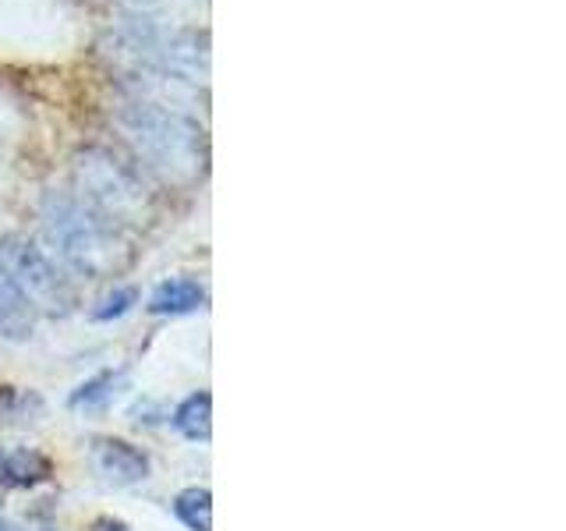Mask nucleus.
<instances>
[{
    "instance_id": "f257e3e1",
    "label": "nucleus",
    "mask_w": 566,
    "mask_h": 531,
    "mask_svg": "<svg viewBox=\"0 0 566 531\" xmlns=\"http://www.w3.org/2000/svg\"><path fill=\"white\" fill-rule=\"evenodd\" d=\"M43 230L53 244V256L78 277H103L114 266L117 223L78 195L50 191L43 202Z\"/></svg>"
},
{
    "instance_id": "f03ea898",
    "label": "nucleus",
    "mask_w": 566,
    "mask_h": 531,
    "mask_svg": "<svg viewBox=\"0 0 566 531\" xmlns=\"http://www.w3.org/2000/svg\"><path fill=\"white\" fill-rule=\"evenodd\" d=\"M120 132L128 135L138 153L170 177H195L202 167V138L199 128L170 106L135 100L117 117Z\"/></svg>"
},
{
    "instance_id": "7ed1b4c3",
    "label": "nucleus",
    "mask_w": 566,
    "mask_h": 531,
    "mask_svg": "<svg viewBox=\"0 0 566 531\" xmlns=\"http://www.w3.org/2000/svg\"><path fill=\"white\" fill-rule=\"evenodd\" d=\"M0 262H4V270L14 277L18 288H22L32 309H40L46 315H67L71 305H75L71 283L57 270V262L32 241H22V238L0 241Z\"/></svg>"
},
{
    "instance_id": "20e7f679",
    "label": "nucleus",
    "mask_w": 566,
    "mask_h": 531,
    "mask_svg": "<svg viewBox=\"0 0 566 531\" xmlns=\"http://www.w3.org/2000/svg\"><path fill=\"white\" fill-rule=\"evenodd\" d=\"M78 181H82V199L88 206H96L111 223L124 220L146 199L142 177L103 149H88L78 156Z\"/></svg>"
},
{
    "instance_id": "39448f33",
    "label": "nucleus",
    "mask_w": 566,
    "mask_h": 531,
    "mask_svg": "<svg viewBox=\"0 0 566 531\" xmlns=\"http://www.w3.org/2000/svg\"><path fill=\"white\" fill-rule=\"evenodd\" d=\"M96 465L114 486H135L149 475V457L128 439H99L96 442Z\"/></svg>"
},
{
    "instance_id": "423d86ee",
    "label": "nucleus",
    "mask_w": 566,
    "mask_h": 531,
    "mask_svg": "<svg viewBox=\"0 0 566 531\" xmlns=\"http://www.w3.org/2000/svg\"><path fill=\"white\" fill-rule=\"evenodd\" d=\"M35 330V309L0 262V336L4 341H29Z\"/></svg>"
},
{
    "instance_id": "0eeeda50",
    "label": "nucleus",
    "mask_w": 566,
    "mask_h": 531,
    "mask_svg": "<svg viewBox=\"0 0 566 531\" xmlns=\"http://www.w3.org/2000/svg\"><path fill=\"white\" fill-rule=\"evenodd\" d=\"M202 305H206V288H202V283H195V280H185V277L159 283V288L153 291V298H149V312L153 315H188V312L202 309Z\"/></svg>"
},
{
    "instance_id": "6e6552de",
    "label": "nucleus",
    "mask_w": 566,
    "mask_h": 531,
    "mask_svg": "<svg viewBox=\"0 0 566 531\" xmlns=\"http://www.w3.org/2000/svg\"><path fill=\"white\" fill-rule=\"evenodd\" d=\"M124 386H128V372H124V368L99 372V376L82 383L75 394H71V407H78V412H99V407L111 404Z\"/></svg>"
},
{
    "instance_id": "1a4fd4ad",
    "label": "nucleus",
    "mask_w": 566,
    "mask_h": 531,
    "mask_svg": "<svg viewBox=\"0 0 566 531\" xmlns=\"http://www.w3.org/2000/svg\"><path fill=\"white\" fill-rule=\"evenodd\" d=\"M174 429L181 433L185 439L206 442L212 436V397L209 394H191L174 412Z\"/></svg>"
},
{
    "instance_id": "9d476101",
    "label": "nucleus",
    "mask_w": 566,
    "mask_h": 531,
    "mask_svg": "<svg viewBox=\"0 0 566 531\" xmlns=\"http://www.w3.org/2000/svg\"><path fill=\"white\" fill-rule=\"evenodd\" d=\"M50 465L35 450H0V482L32 486L46 478Z\"/></svg>"
},
{
    "instance_id": "9b49d317",
    "label": "nucleus",
    "mask_w": 566,
    "mask_h": 531,
    "mask_svg": "<svg viewBox=\"0 0 566 531\" xmlns=\"http://www.w3.org/2000/svg\"><path fill=\"white\" fill-rule=\"evenodd\" d=\"M174 513L181 518L191 531H212V492L202 486H191L185 492H177Z\"/></svg>"
},
{
    "instance_id": "f8f14e48",
    "label": "nucleus",
    "mask_w": 566,
    "mask_h": 531,
    "mask_svg": "<svg viewBox=\"0 0 566 531\" xmlns=\"http://www.w3.org/2000/svg\"><path fill=\"white\" fill-rule=\"evenodd\" d=\"M135 301H138L135 288H117L114 294H106L99 301V309H93V319H96V323H111V319H120L124 312H132Z\"/></svg>"
},
{
    "instance_id": "ddd939ff",
    "label": "nucleus",
    "mask_w": 566,
    "mask_h": 531,
    "mask_svg": "<svg viewBox=\"0 0 566 531\" xmlns=\"http://www.w3.org/2000/svg\"><path fill=\"white\" fill-rule=\"evenodd\" d=\"M0 531H18V528H14L11 521H4V518H0Z\"/></svg>"
}]
</instances>
